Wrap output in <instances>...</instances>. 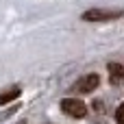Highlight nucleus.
Returning <instances> with one entry per match:
<instances>
[{"mask_svg":"<svg viewBox=\"0 0 124 124\" xmlns=\"http://www.w3.org/2000/svg\"><path fill=\"white\" fill-rule=\"evenodd\" d=\"M124 17V11H116V9H89L83 13V20L87 22H107V20H118Z\"/></svg>","mask_w":124,"mask_h":124,"instance_id":"f257e3e1","label":"nucleus"},{"mask_svg":"<svg viewBox=\"0 0 124 124\" xmlns=\"http://www.w3.org/2000/svg\"><path fill=\"white\" fill-rule=\"evenodd\" d=\"M61 111L70 118H85L87 113V107L83 100H76V98H65L61 100Z\"/></svg>","mask_w":124,"mask_h":124,"instance_id":"f03ea898","label":"nucleus"},{"mask_svg":"<svg viewBox=\"0 0 124 124\" xmlns=\"http://www.w3.org/2000/svg\"><path fill=\"white\" fill-rule=\"evenodd\" d=\"M98 83H100L98 74H85L72 85V92L74 94H89V92H94L98 87Z\"/></svg>","mask_w":124,"mask_h":124,"instance_id":"7ed1b4c3","label":"nucleus"},{"mask_svg":"<svg viewBox=\"0 0 124 124\" xmlns=\"http://www.w3.org/2000/svg\"><path fill=\"white\" fill-rule=\"evenodd\" d=\"M109 78L113 85H124V63H111L109 65Z\"/></svg>","mask_w":124,"mask_h":124,"instance_id":"20e7f679","label":"nucleus"},{"mask_svg":"<svg viewBox=\"0 0 124 124\" xmlns=\"http://www.w3.org/2000/svg\"><path fill=\"white\" fill-rule=\"evenodd\" d=\"M17 96H20V87H11V89H4V92H0V105H7V102L15 100Z\"/></svg>","mask_w":124,"mask_h":124,"instance_id":"39448f33","label":"nucleus"},{"mask_svg":"<svg viewBox=\"0 0 124 124\" xmlns=\"http://www.w3.org/2000/svg\"><path fill=\"white\" fill-rule=\"evenodd\" d=\"M116 120H118V124H124V102L118 107V111H116Z\"/></svg>","mask_w":124,"mask_h":124,"instance_id":"423d86ee","label":"nucleus"}]
</instances>
